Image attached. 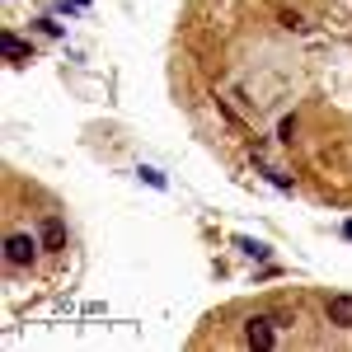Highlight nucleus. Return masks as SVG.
<instances>
[{
    "mask_svg": "<svg viewBox=\"0 0 352 352\" xmlns=\"http://www.w3.org/2000/svg\"><path fill=\"white\" fill-rule=\"evenodd\" d=\"M343 235H348V240H352V221H348V226H343Z\"/></svg>",
    "mask_w": 352,
    "mask_h": 352,
    "instance_id": "nucleus-8",
    "label": "nucleus"
},
{
    "mask_svg": "<svg viewBox=\"0 0 352 352\" xmlns=\"http://www.w3.org/2000/svg\"><path fill=\"white\" fill-rule=\"evenodd\" d=\"M43 249H66V226H61V217H47L43 221Z\"/></svg>",
    "mask_w": 352,
    "mask_h": 352,
    "instance_id": "nucleus-4",
    "label": "nucleus"
},
{
    "mask_svg": "<svg viewBox=\"0 0 352 352\" xmlns=\"http://www.w3.org/2000/svg\"><path fill=\"white\" fill-rule=\"evenodd\" d=\"M244 343H249V348H272V343H277L272 320H263V315H258V320H249V324H244Z\"/></svg>",
    "mask_w": 352,
    "mask_h": 352,
    "instance_id": "nucleus-2",
    "label": "nucleus"
},
{
    "mask_svg": "<svg viewBox=\"0 0 352 352\" xmlns=\"http://www.w3.org/2000/svg\"><path fill=\"white\" fill-rule=\"evenodd\" d=\"M5 56H10V66H28V61H33V47H28L24 38L5 33Z\"/></svg>",
    "mask_w": 352,
    "mask_h": 352,
    "instance_id": "nucleus-5",
    "label": "nucleus"
},
{
    "mask_svg": "<svg viewBox=\"0 0 352 352\" xmlns=\"http://www.w3.org/2000/svg\"><path fill=\"white\" fill-rule=\"evenodd\" d=\"M277 136H282V141H292V136H296V118H282V127H277Z\"/></svg>",
    "mask_w": 352,
    "mask_h": 352,
    "instance_id": "nucleus-7",
    "label": "nucleus"
},
{
    "mask_svg": "<svg viewBox=\"0 0 352 352\" xmlns=\"http://www.w3.org/2000/svg\"><path fill=\"white\" fill-rule=\"evenodd\" d=\"M141 179H146L151 188H164V174H160V169H141Z\"/></svg>",
    "mask_w": 352,
    "mask_h": 352,
    "instance_id": "nucleus-6",
    "label": "nucleus"
},
{
    "mask_svg": "<svg viewBox=\"0 0 352 352\" xmlns=\"http://www.w3.org/2000/svg\"><path fill=\"white\" fill-rule=\"evenodd\" d=\"M33 254H38V240H33V235H24V230H14V235L5 240V263H10V268L33 263Z\"/></svg>",
    "mask_w": 352,
    "mask_h": 352,
    "instance_id": "nucleus-1",
    "label": "nucleus"
},
{
    "mask_svg": "<svg viewBox=\"0 0 352 352\" xmlns=\"http://www.w3.org/2000/svg\"><path fill=\"white\" fill-rule=\"evenodd\" d=\"M324 315H329V324H338V329H352V296H329Z\"/></svg>",
    "mask_w": 352,
    "mask_h": 352,
    "instance_id": "nucleus-3",
    "label": "nucleus"
}]
</instances>
